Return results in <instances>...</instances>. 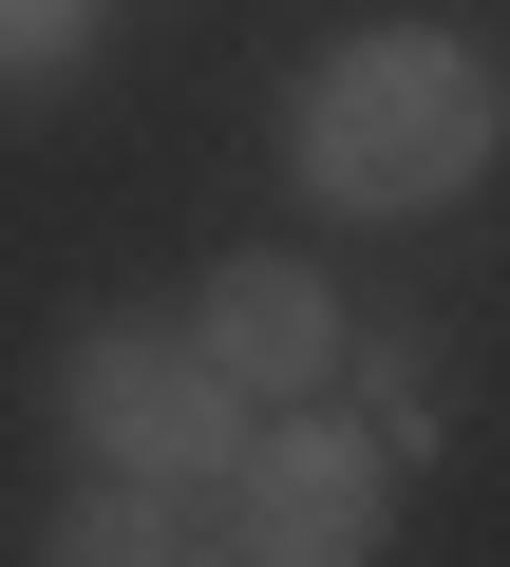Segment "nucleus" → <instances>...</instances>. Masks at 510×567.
Wrapping results in <instances>:
<instances>
[{
	"label": "nucleus",
	"instance_id": "f257e3e1",
	"mask_svg": "<svg viewBox=\"0 0 510 567\" xmlns=\"http://www.w3.org/2000/svg\"><path fill=\"white\" fill-rule=\"evenodd\" d=\"M284 152H303L322 208H454V189L491 171V58L435 39V20H378V39H341V58L303 76Z\"/></svg>",
	"mask_w": 510,
	"mask_h": 567
},
{
	"label": "nucleus",
	"instance_id": "f03ea898",
	"mask_svg": "<svg viewBox=\"0 0 510 567\" xmlns=\"http://www.w3.org/2000/svg\"><path fill=\"white\" fill-rule=\"evenodd\" d=\"M227 492H246V567H378V511H397V454L360 435V416H266L227 454Z\"/></svg>",
	"mask_w": 510,
	"mask_h": 567
},
{
	"label": "nucleus",
	"instance_id": "7ed1b4c3",
	"mask_svg": "<svg viewBox=\"0 0 510 567\" xmlns=\"http://www.w3.org/2000/svg\"><path fill=\"white\" fill-rule=\"evenodd\" d=\"M76 435H95L133 492H208V473L246 454V416L208 398V360L152 341V322H95V341H76Z\"/></svg>",
	"mask_w": 510,
	"mask_h": 567
},
{
	"label": "nucleus",
	"instance_id": "20e7f679",
	"mask_svg": "<svg viewBox=\"0 0 510 567\" xmlns=\"http://www.w3.org/2000/svg\"><path fill=\"white\" fill-rule=\"evenodd\" d=\"M189 360H208V398L246 416V398H303V379H341V303H322V265H208V303H189Z\"/></svg>",
	"mask_w": 510,
	"mask_h": 567
},
{
	"label": "nucleus",
	"instance_id": "39448f33",
	"mask_svg": "<svg viewBox=\"0 0 510 567\" xmlns=\"http://www.w3.org/2000/svg\"><path fill=\"white\" fill-rule=\"evenodd\" d=\"M39 567H170V492H133V473H95V492H58V529H39Z\"/></svg>",
	"mask_w": 510,
	"mask_h": 567
},
{
	"label": "nucleus",
	"instance_id": "423d86ee",
	"mask_svg": "<svg viewBox=\"0 0 510 567\" xmlns=\"http://www.w3.org/2000/svg\"><path fill=\"white\" fill-rule=\"evenodd\" d=\"M76 20H95V0H0V95H39L76 58Z\"/></svg>",
	"mask_w": 510,
	"mask_h": 567
},
{
	"label": "nucleus",
	"instance_id": "0eeeda50",
	"mask_svg": "<svg viewBox=\"0 0 510 567\" xmlns=\"http://www.w3.org/2000/svg\"><path fill=\"white\" fill-rule=\"evenodd\" d=\"M170 567H246V548H227V529H170Z\"/></svg>",
	"mask_w": 510,
	"mask_h": 567
}]
</instances>
